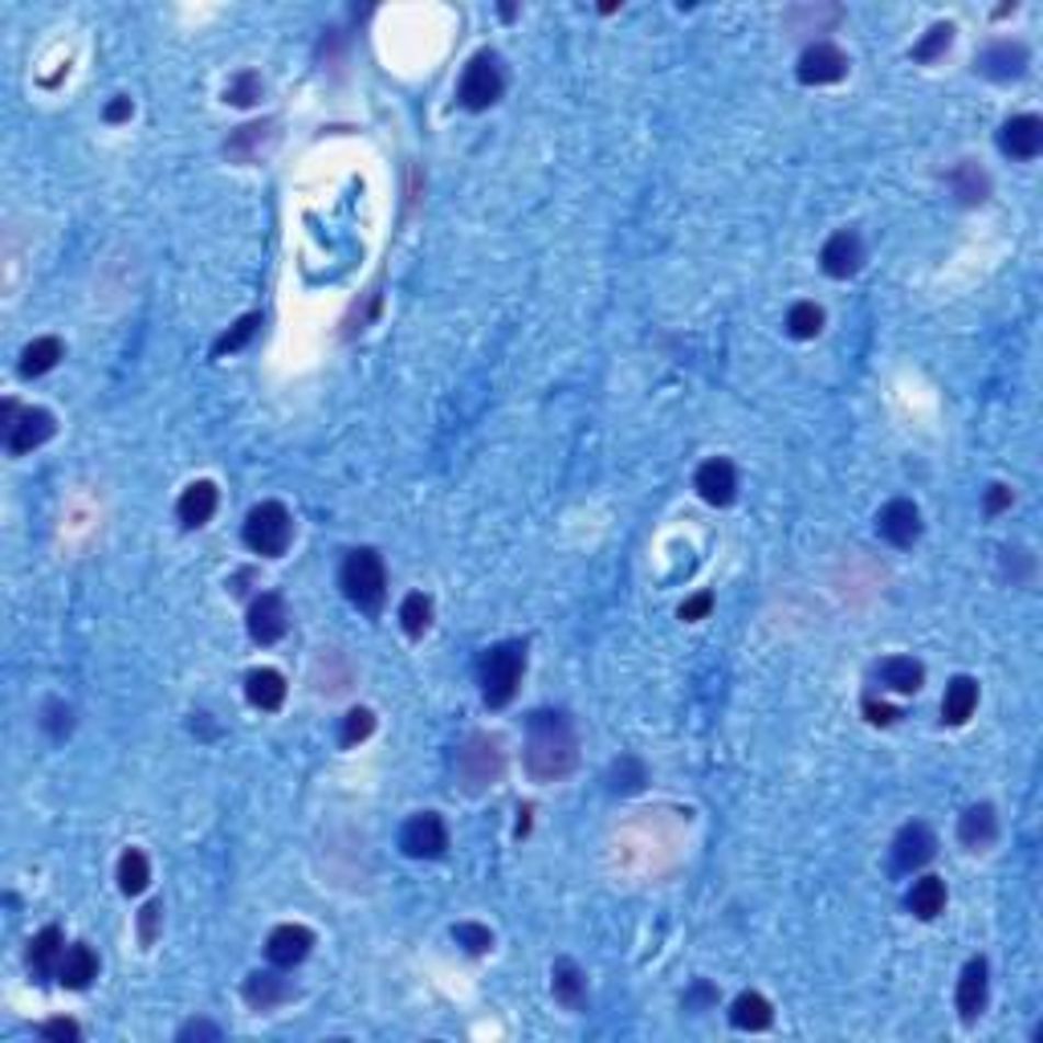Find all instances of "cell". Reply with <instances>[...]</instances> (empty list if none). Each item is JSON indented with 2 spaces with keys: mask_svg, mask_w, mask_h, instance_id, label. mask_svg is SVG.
I'll use <instances>...</instances> for the list:
<instances>
[{
  "mask_svg": "<svg viewBox=\"0 0 1043 1043\" xmlns=\"http://www.w3.org/2000/svg\"><path fill=\"white\" fill-rule=\"evenodd\" d=\"M526 771L534 783H558L579 762V738L567 714L558 710H534L526 717Z\"/></svg>",
  "mask_w": 1043,
  "mask_h": 1043,
  "instance_id": "obj_1",
  "label": "cell"
},
{
  "mask_svg": "<svg viewBox=\"0 0 1043 1043\" xmlns=\"http://www.w3.org/2000/svg\"><path fill=\"white\" fill-rule=\"evenodd\" d=\"M526 672V644L522 640H501L481 657V701L489 710H506L518 698Z\"/></svg>",
  "mask_w": 1043,
  "mask_h": 1043,
  "instance_id": "obj_2",
  "label": "cell"
},
{
  "mask_svg": "<svg viewBox=\"0 0 1043 1043\" xmlns=\"http://www.w3.org/2000/svg\"><path fill=\"white\" fill-rule=\"evenodd\" d=\"M339 587H343V596L355 603L359 612H367V615L384 612L387 571H384V558H379V551H372V546H359V551H351V555H347V563H343V571H339Z\"/></svg>",
  "mask_w": 1043,
  "mask_h": 1043,
  "instance_id": "obj_3",
  "label": "cell"
},
{
  "mask_svg": "<svg viewBox=\"0 0 1043 1043\" xmlns=\"http://www.w3.org/2000/svg\"><path fill=\"white\" fill-rule=\"evenodd\" d=\"M501 774H506V750L498 734L477 729L457 746V783L465 795H481L489 786H498Z\"/></svg>",
  "mask_w": 1043,
  "mask_h": 1043,
  "instance_id": "obj_4",
  "label": "cell"
},
{
  "mask_svg": "<svg viewBox=\"0 0 1043 1043\" xmlns=\"http://www.w3.org/2000/svg\"><path fill=\"white\" fill-rule=\"evenodd\" d=\"M245 546L261 558H282L294 543V518L282 501H258L241 530Z\"/></svg>",
  "mask_w": 1043,
  "mask_h": 1043,
  "instance_id": "obj_5",
  "label": "cell"
},
{
  "mask_svg": "<svg viewBox=\"0 0 1043 1043\" xmlns=\"http://www.w3.org/2000/svg\"><path fill=\"white\" fill-rule=\"evenodd\" d=\"M501 90H506V78H501L498 54H494V49L473 54L465 73H461V90H457L461 106H465V111H489V106L501 99Z\"/></svg>",
  "mask_w": 1043,
  "mask_h": 1043,
  "instance_id": "obj_6",
  "label": "cell"
},
{
  "mask_svg": "<svg viewBox=\"0 0 1043 1043\" xmlns=\"http://www.w3.org/2000/svg\"><path fill=\"white\" fill-rule=\"evenodd\" d=\"M400 852L412 860H441L449 852V828L437 812H416L400 828Z\"/></svg>",
  "mask_w": 1043,
  "mask_h": 1043,
  "instance_id": "obj_7",
  "label": "cell"
},
{
  "mask_svg": "<svg viewBox=\"0 0 1043 1043\" xmlns=\"http://www.w3.org/2000/svg\"><path fill=\"white\" fill-rule=\"evenodd\" d=\"M848 66H852V61H848V54H843L840 45L815 42L800 54L795 78H800L803 87H836V82L848 78Z\"/></svg>",
  "mask_w": 1043,
  "mask_h": 1043,
  "instance_id": "obj_8",
  "label": "cell"
},
{
  "mask_svg": "<svg viewBox=\"0 0 1043 1043\" xmlns=\"http://www.w3.org/2000/svg\"><path fill=\"white\" fill-rule=\"evenodd\" d=\"M249 640L261 644V648H270V644H277L282 636L290 632V608L286 600L277 596V591H261L258 600L249 603Z\"/></svg>",
  "mask_w": 1043,
  "mask_h": 1043,
  "instance_id": "obj_9",
  "label": "cell"
},
{
  "mask_svg": "<svg viewBox=\"0 0 1043 1043\" xmlns=\"http://www.w3.org/2000/svg\"><path fill=\"white\" fill-rule=\"evenodd\" d=\"M876 534H881L888 546L909 551V546L921 538V510H917L909 498H893L888 506H881V514H876Z\"/></svg>",
  "mask_w": 1043,
  "mask_h": 1043,
  "instance_id": "obj_10",
  "label": "cell"
},
{
  "mask_svg": "<svg viewBox=\"0 0 1043 1043\" xmlns=\"http://www.w3.org/2000/svg\"><path fill=\"white\" fill-rule=\"evenodd\" d=\"M933 857H938V836H933L929 824L914 819V824H905V828L897 831V840H893V869L897 872L926 869Z\"/></svg>",
  "mask_w": 1043,
  "mask_h": 1043,
  "instance_id": "obj_11",
  "label": "cell"
},
{
  "mask_svg": "<svg viewBox=\"0 0 1043 1043\" xmlns=\"http://www.w3.org/2000/svg\"><path fill=\"white\" fill-rule=\"evenodd\" d=\"M54 432H58L54 412H45V408H25V412L13 420V429L4 432V444H9L13 457H25V453H33V449H42Z\"/></svg>",
  "mask_w": 1043,
  "mask_h": 1043,
  "instance_id": "obj_12",
  "label": "cell"
},
{
  "mask_svg": "<svg viewBox=\"0 0 1043 1043\" xmlns=\"http://www.w3.org/2000/svg\"><path fill=\"white\" fill-rule=\"evenodd\" d=\"M974 70L983 73V78H990V82H1014V78H1023V70H1028V45H1019V42L986 45L983 54H978V61H974Z\"/></svg>",
  "mask_w": 1043,
  "mask_h": 1043,
  "instance_id": "obj_13",
  "label": "cell"
},
{
  "mask_svg": "<svg viewBox=\"0 0 1043 1043\" xmlns=\"http://www.w3.org/2000/svg\"><path fill=\"white\" fill-rule=\"evenodd\" d=\"M819 265H824V273H828V277H836V282L857 277L860 265H864V241H860L852 229L836 233V237H828V245H824Z\"/></svg>",
  "mask_w": 1043,
  "mask_h": 1043,
  "instance_id": "obj_14",
  "label": "cell"
},
{
  "mask_svg": "<svg viewBox=\"0 0 1043 1043\" xmlns=\"http://www.w3.org/2000/svg\"><path fill=\"white\" fill-rule=\"evenodd\" d=\"M999 151L1011 159H1035L1043 151V118L1014 115L999 131Z\"/></svg>",
  "mask_w": 1043,
  "mask_h": 1043,
  "instance_id": "obj_15",
  "label": "cell"
},
{
  "mask_svg": "<svg viewBox=\"0 0 1043 1043\" xmlns=\"http://www.w3.org/2000/svg\"><path fill=\"white\" fill-rule=\"evenodd\" d=\"M310 945H315V933L306 926H277L270 933V942H265V957L277 971H294L298 962H306Z\"/></svg>",
  "mask_w": 1043,
  "mask_h": 1043,
  "instance_id": "obj_16",
  "label": "cell"
},
{
  "mask_svg": "<svg viewBox=\"0 0 1043 1043\" xmlns=\"http://www.w3.org/2000/svg\"><path fill=\"white\" fill-rule=\"evenodd\" d=\"M986 995H990L986 957H971L962 966V978H957V1014H962V1023H974L986 1011Z\"/></svg>",
  "mask_w": 1043,
  "mask_h": 1043,
  "instance_id": "obj_17",
  "label": "cell"
},
{
  "mask_svg": "<svg viewBox=\"0 0 1043 1043\" xmlns=\"http://www.w3.org/2000/svg\"><path fill=\"white\" fill-rule=\"evenodd\" d=\"M693 486H698L701 501H710V506H729V501L738 498V473H734V465L722 457L705 461L698 469V477H693Z\"/></svg>",
  "mask_w": 1043,
  "mask_h": 1043,
  "instance_id": "obj_18",
  "label": "cell"
},
{
  "mask_svg": "<svg viewBox=\"0 0 1043 1043\" xmlns=\"http://www.w3.org/2000/svg\"><path fill=\"white\" fill-rule=\"evenodd\" d=\"M957 840L966 843L971 852H986L990 843L999 840V815H995V807H990V803L966 807L962 819H957Z\"/></svg>",
  "mask_w": 1043,
  "mask_h": 1043,
  "instance_id": "obj_19",
  "label": "cell"
},
{
  "mask_svg": "<svg viewBox=\"0 0 1043 1043\" xmlns=\"http://www.w3.org/2000/svg\"><path fill=\"white\" fill-rule=\"evenodd\" d=\"M216 506H220V494H216L213 481H192V486L180 494V501H175V518H180L188 530H201L204 522H213Z\"/></svg>",
  "mask_w": 1043,
  "mask_h": 1043,
  "instance_id": "obj_20",
  "label": "cell"
},
{
  "mask_svg": "<svg viewBox=\"0 0 1043 1043\" xmlns=\"http://www.w3.org/2000/svg\"><path fill=\"white\" fill-rule=\"evenodd\" d=\"M61 954H66V938H61L58 926H45L37 938L30 942V971L37 983H49V978H58V966H61Z\"/></svg>",
  "mask_w": 1043,
  "mask_h": 1043,
  "instance_id": "obj_21",
  "label": "cell"
},
{
  "mask_svg": "<svg viewBox=\"0 0 1043 1043\" xmlns=\"http://www.w3.org/2000/svg\"><path fill=\"white\" fill-rule=\"evenodd\" d=\"M245 698H249L253 710L273 714V710L286 705V677H282L277 669H253L249 677H245Z\"/></svg>",
  "mask_w": 1043,
  "mask_h": 1043,
  "instance_id": "obj_22",
  "label": "cell"
},
{
  "mask_svg": "<svg viewBox=\"0 0 1043 1043\" xmlns=\"http://www.w3.org/2000/svg\"><path fill=\"white\" fill-rule=\"evenodd\" d=\"M241 995L253 1011H273L277 1002L294 999V986H290L286 978H277L273 971H253L249 978H245Z\"/></svg>",
  "mask_w": 1043,
  "mask_h": 1043,
  "instance_id": "obj_23",
  "label": "cell"
},
{
  "mask_svg": "<svg viewBox=\"0 0 1043 1043\" xmlns=\"http://www.w3.org/2000/svg\"><path fill=\"white\" fill-rule=\"evenodd\" d=\"M94 978H99V957H94V950H90L87 942L66 945L61 966H58V983L66 986V990H87Z\"/></svg>",
  "mask_w": 1043,
  "mask_h": 1043,
  "instance_id": "obj_24",
  "label": "cell"
},
{
  "mask_svg": "<svg viewBox=\"0 0 1043 1043\" xmlns=\"http://www.w3.org/2000/svg\"><path fill=\"white\" fill-rule=\"evenodd\" d=\"M551 995H555V1002H563L567 1011H583L587 974L575 966L571 957H558L555 962V971H551Z\"/></svg>",
  "mask_w": 1043,
  "mask_h": 1043,
  "instance_id": "obj_25",
  "label": "cell"
},
{
  "mask_svg": "<svg viewBox=\"0 0 1043 1043\" xmlns=\"http://www.w3.org/2000/svg\"><path fill=\"white\" fill-rule=\"evenodd\" d=\"M974 710H978V681L974 677H954L942 698V722L945 726H966Z\"/></svg>",
  "mask_w": 1043,
  "mask_h": 1043,
  "instance_id": "obj_26",
  "label": "cell"
},
{
  "mask_svg": "<svg viewBox=\"0 0 1043 1043\" xmlns=\"http://www.w3.org/2000/svg\"><path fill=\"white\" fill-rule=\"evenodd\" d=\"M876 677H881V685L893 689V693H917V689L926 685V665L914 657H885L876 665Z\"/></svg>",
  "mask_w": 1043,
  "mask_h": 1043,
  "instance_id": "obj_27",
  "label": "cell"
},
{
  "mask_svg": "<svg viewBox=\"0 0 1043 1043\" xmlns=\"http://www.w3.org/2000/svg\"><path fill=\"white\" fill-rule=\"evenodd\" d=\"M61 359H66V347H61V339H54V335H45V339H33L25 351H21V363H16V372H21V379H37V375L54 372Z\"/></svg>",
  "mask_w": 1043,
  "mask_h": 1043,
  "instance_id": "obj_28",
  "label": "cell"
},
{
  "mask_svg": "<svg viewBox=\"0 0 1043 1043\" xmlns=\"http://www.w3.org/2000/svg\"><path fill=\"white\" fill-rule=\"evenodd\" d=\"M729 1023L738 1031H767L774 1023L771 1002L762 999L758 990H746V995H738L734 1007H729Z\"/></svg>",
  "mask_w": 1043,
  "mask_h": 1043,
  "instance_id": "obj_29",
  "label": "cell"
},
{
  "mask_svg": "<svg viewBox=\"0 0 1043 1043\" xmlns=\"http://www.w3.org/2000/svg\"><path fill=\"white\" fill-rule=\"evenodd\" d=\"M905 905H909V914H914V917H921V921H933V917L945 909V881H942V876H921V881H914V888H909Z\"/></svg>",
  "mask_w": 1043,
  "mask_h": 1043,
  "instance_id": "obj_30",
  "label": "cell"
},
{
  "mask_svg": "<svg viewBox=\"0 0 1043 1043\" xmlns=\"http://www.w3.org/2000/svg\"><path fill=\"white\" fill-rule=\"evenodd\" d=\"M950 188H954V196L962 204H983L986 196H990V180H986V172L978 163H957L954 172H950Z\"/></svg>",
  "mask_w": 1043,
  "mask_h": 1043,
  "instance_id": "obj_31",
  "label": "cell"
},
{
  "mask_svg": "<svg viewBox=\"0 0 1043 1043\" xmlns=\"http://www.w3.org/2000/svg\"><path fill=\"white\" fill-rule=\"evenodd\" d=\"M608 783H612L615 795H636V791H644V783H648V767H644L636 755H620L612 762Z\"/></svg>",
  "mask_w": 1043,
  "mask_h": 1043,
  "instance_id": "obj_32",
  "label": "cell"
},
{
  "mask_svg": "<svg viewBox=\"0 0 1043 1043\" xmlns=\"http://www.w3.org/2000/svg\"><path fill=\"white\" fill-rule=\"evenodd\" d=\"M147 881H151V864H147V857L139 852V848H127L123 857H118V888L127 893V897H139L147 888Z\"/></svg>",
  "mask_w": 1043,
  "mask_h": 1043,
  "instance_id": "obj_33",
  "label": "cell"
},
{
  "mask_svg": "<svg viewBox=\"0 0 1043 1043\" xmlns=\"http://www.w3.org/2000/svg\"><path fill=\"white\" fill-rule=\"evenodd\" d=\"M265 327V318L261 315H245L241 322H233L220 339L213 343V355L220 359V355H233V351H241V347H249L253 339H258V330Z\"/></svg>",
  "mask_w": 1043,
  "mask_h": 1043,
  "instance_id": "obj_34",
  "label": "cell"
},
{
  "mask_svg": "<svg viewBox=\"0 0 1043 1043\" xmlns=\"http://www.w3.org/2000/svg\"><path fill=\"white\" fill-rule=\"evenodd\" d=\"M819 330H824V310H819L815 302H795L791 315H786V335L800 339V343H807V339H815Z\"/></svg>",
  "mask_w": 1043,
  "mask_h": 1043,
  "instance_id": "obj_35",
  "label": "cell"
},
{
  "mask_svg": "<svg viewBox=\"0 0 1043 1043\" xmlns=\"http://www.w3.org/2000/svg\"><path fill=\"white\" fill-rule=\"evenodd\" d=\"M400 624H404V632H408L412 640H420V636L429 632V624H432V603H429V596H420V591L404 596V603H400Z\"/></svg>",
  "mask_w": 1043,
  "mask_h": 1043,
  "instance_id": "obj_36",
  "label": "cell"
},
{
  "mask_svg": "<svg viewBox=\"0 0 1043 1043\" xmlns=\"http://www.w3.org/2000/svg\"><path fill=\"white\" fill-rule=\"evenodd\" d=\"M270 127H273V123H249V127H241L229 139V144H225V156L249 163V159L258 156V144H265V139H270Z\"/></svg>",
  "mask_w": 1043,
  "mask_h": 1043,
  "instance_id": "obj_37",
  "label": "cell"
},
{
  "mask_svg": "<svg viewBox=\"0 0 1043 1043\" xmlns=\"http://www.w3.org/2000/svg\"><path fill=\"white\" fill-rule=\"evenodd\" d=\"M954 45V25H933V30L921 37V42L914 45V61H921V66H929V61H938Z\"/></svg>",
  "mask_w": 1043,
  "mask_h": 1043,
  "instance_id": "obj_38",
  "label": "cell"
},
{
  "mask_svg": "<svg viewBox=\"0 0 1043 1043\" xmlns=\"http://www.w3.org/2000/svg\"><path fill=\"white\" fill-rule=\"evenodd\" d=\"M375 734V714L372 710H363V705H355L351 714L343 717V729H339V742L343 746H359L363 738H372Z\"/></svg>",
  "mask_w": 1043,
  "mask_h": 1043,
  "instance_id": "obj_39",
  "label": "cell"
},
{
  "mask_svg": "<svg viewBox=\"0 0 1043 1043\" xmlns=\"http://www.w3.org/2000/svg\"><path fill=\"white\" fill-rule=\"evenodd\" d=\"M261 73L253 70H241L237 78L229 82V90H225V102H233V106H253V102L261 99Z\"/></svg>",
  "mask_w": 1043,
  "mask_h": 1043,
  "instance_id": "obj_40",
  "label": "cell"
},
{
  "mask_svg": "<svg viewBox=\"0 0 1043 1043\" xmlns=\"http://www.w3.org/2000/svg\"><path fill=\"white\" fill-rule=\"evenodd\" d=\"M453 942L461 950H469V954H486L494 945V933L486 926H477V921H461V926H453Z\"/></svg>",
  "mask_w": 1043,
  "mask_h": 1043,
  "instance_id": "obj_41",
  "label": "cell"
},
{
  "mask_svg": "<svg viewBox=\"0 0 1043 1043\" xmlns=\"http://www.w3.org/2000/svg\"><path fill=\"white\" fill-rule=\"evenodd\" d=\"M70 726H73L70 705H66V701H45V710H42V729H45V734H49V738H66V734H70Z\"/></svg>",
  "mask_w": 1043,
  "mask_h": 1043,
  "instance_id": "obj_42",
  "label": "cell"
},
{
  "mask_svg": "<svg viewBox=\"0 0 1043 1043\" xmlns=\"http://www.w3.org/2000/svg\"><path fill=\"white\" fill-rule=\"evenodd\" d=\"M37 1035L54 1043H78L82 1040V1028H78L73 1019H45L42 1028H37Z\"/></svg>",
  "mask_w": 1043,
  "mask_h": 1043,
  "instance_id": "obj_43",
  "label": "cell"
},
{
  "mask_svg": "<svg viewBox=\"0 0 1043 1043\" xmlns=\"http://www.w3.org/2000/svg\"><path fill=\"white\" fill-rule=\"evenodd\" d=\"M159 921H163V900H147L139 914V942L151 945L159 938Z\"/></svg>",
  "mask_w": 1043,
  "mask_h": 1043,
  "instance_id": "obj_44",
  "label": "cell"
},
{
  "mask_svg": "<svg viewBox=\"0 0 1043 1043\" xmlns=\"http://www.w3.org/2000/svg\"><path fill=\"white\" fill-rule=\"evenodd\" d=\"M175 1040H180V1043H192V1040L216 1043V1040H220V1028H216V1023H208V1019H192V1023H184V1028L175 1031Z\"/></svg>",
  "mask_w": 1043,
  "mask_h": 1043,
  "instance_id": "obj_45",
  "label": "cell"
},
{
  "mask_svg": "<svg viewBox=\"0 0 1043 1043\" xmlns=\"http://www.w3.org/2000/svg\"><path fill=\"white\" fill-rule=\"evenodd\" d=\"M710 608H714V596H710V591H701V596H693V600L681 603V620H689V624H693V620H705V615H710Z\"/></svg>",
  "mask_w": 1043,
  "mask_h": 1043,
  "instance_id": "obj_46",
  "label": "cell"
},
{
  "mask_svg": "<svg viewBox=\"0 0 1043 1043\" xmlns=\"http://www.w3.org/2000/svg\"><path fill=\"white\" fill-rule=\"evenodd\" d=\"M131 115H135V102H131L127 94H115V99L106 102V111H102L106 123H127Z\"/></svg>",
  "mask_w": 1043,
  "mask_h": 1043,
  "instance_id": "obj_47",
  "label": "cell"
},
{
  "mask_svg": "<svg viewBox=\"0 0 1043 1043\" xmlns=\"http://www.w3.org/2000/svg\"><path fill=\"white\" fill-rule=\"evenodd\" d=\"M1014 501L1011 486H990L986 489V514H999V510H1007Z\"/></svg>",
  "mask_w": 1043,
  "mask_h": 1043,
  "instance_id": "obj_48",
  "label": "cell"
},
{
  "mask_svg": "<svg viewBox=\"0 0 1043 1043\" xmlns=\"http://www.w3.org/2000/svg\"><path fill=\"white\" fill-rule=\"evenodd\" d=\"M864 714H869V722H876V726H893L900 717L893 705H876V701H864Z\"/></svg>",
  "mask_w": 1043,
  "mask_h": 1043,
  "instance_id": "obj_49",
  "label": "cell"
},
{
  "mask_svg": "<svg viewBox=\"0 0 1043 1043\" xmlns=\"http://www.w3.org/2000/svg\"><path fill=\"white\" fill-rule=\"evenodd\" d=\"M710 999H714V990H710L705 983H698L693 986V995L685 999V1007H698V1002H710Z\"/></svg>",
  "mask_w": 1043,
  "mask_h": 1043,
  "instance_id": "obj_50",
  "label": "cell"
}]
</instances>
